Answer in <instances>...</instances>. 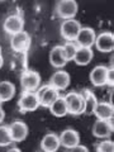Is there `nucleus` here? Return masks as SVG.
Wrapping results in <instances>:
<instances>
[{
	"instance_id": "obj_1",
	"label": "nucleus",
	"mask_w": 114,
	"mask_h": 152,
	"mask_svg": "<svg viewBox=\"0 0 114 152\" xmlns=\"http://www.w3.org/2000/svg\"><path fill=\"white\" fill-rule=\"evenodd\" d=\"M66 102V107H67V114H72V115H80L85 110V102L80 93L70 91L64 96Z\"/></svg>"
},
{
	"instance_id": "obj_2",
	"label": "nucleus",
	"mask_w": 114,
	"mask_h": 152,
	"mask_svg": "<svg viewBox=\"0 0 114 152\" xmlns=\"http://www.w3.org/2000/svg\"><path fill=\"white\" fill-rule=\"evenodd\" d=\"M20 86L23 91H37L41 86V76L37 71L27 70L20 75Z\"/></svg>"
},
{
	"instance_id": "obj_3",
	"label": "nucleus",
	"mask_w": 114,
	"mask_h": 152,
	"mask_svg": "<svg viewBox=\"0 0 114 152\" xmlns=\"http://www.w3.org/2000/svg\"><path fill=\"white\" fill-rule=\"evenodd\" d=\"M79 5L76 0H58L56 4V14L60 18L65 19H72L77 13Z\"/></svg>"
},
{
	"instance_id": "obj_4",
	"label": "nucleus",
	"mask_w": 114,
	"mask_h": 152,
	"mask_svg": "<svg viewBox=\"0 0 114 152\" xmlns=\"http://www.w3.org/2000/svg\"><path fill=\"white\" fill-rule=\"evenodd\" d=\"M36 93H37V96H38L39 105L46 107V108H48L51 104L60 96L58 90H56L53 86H51L50 84L43 85V86H39Z\"/></svg>"
},
{
	"instance_id": "obj_5",
	"label": "nucleus",
	"mask_w": 114,
	"mask_h": 152,
	"mask_svg": "<svg viewBox=\"0 0 114 152\" xmlns=\"http://www.w3.org/2000/svg\"><path fill=\"white\" fill-rule=\"evenodd\" d=\"M80 29H81V24H80V22L76 20L75 18L65 19V20L61 23V27H60L61 36H62V38L66 41H75Z\"/></svg>"
},
{
	"instance_id": "obj_6",
	"label": "nucleus",
	"mask_w": 114,
	"mask_h": 152,
	"mask_svg": "<svg viewBox=\"0 0 114 152\" xmlns=\"http://www.w3.org/2000/svg\"><path fill=\"white\" fill-rule=\"evenodd\" d=\"M39 107L38 96L36 91H23L18 100V108L22 113L24 112H34Z\"/></svg>"
},
{
	"instance_id": "obj_7",
	"label": "nucleus",
	"mask_w": 114,
	"mask_h": 152,
	"mask_svg": "<svg viewBox=\"0 0 114 152\" xmlns=\"http://www.w3.org/2000/svg\"><path fill=\"white\" fill-rule=\"evenodd\" d=\"M95 38H96V33L93 28L90 27H81L79 31V34L76 37V45L79 47H85V48H91L95 43Z\"/></svg>"
},
{
	"instance_id": "obj_8",
	"label": "nucleus",
	"mask_w": 114,
	"mask_h": 152,
	"mask_svg": "<svg viewBox=\"0 0 114 152\" xmlns=\"http://www.w3.org/2000/svg\"><path fill=\"white\" fill-rule=\"evenodd\" d=\"M60 138V145L64 146L65 148H74L75 146L80 145V134L76 129H72V128H67L65 129L61 134L58 136Z\"/></svg>"
},
{
	"instance_id": "obj_9",
	"label": "nucleus",
	"mask_w": 114,
	"mask_h": 152,
	"mask_svg": "<svg viewBox=\"0 0 114 152\" xmlns=\"http://www.w3.org/2000/svg\"><path fill=\"white\" fill-rule=\"evenodd\" d=\"M31 45V37L26 31H20L13 34L10 38V47L17 51V52H22L26 51Z\"/></svg>"
},
{
	"instance_id": "obj_10",
	"label": "nucleus",
	"mask_w": 114,
	"mask_h": 152,
	"mask_svg": "<svg viewBox=\"0 0 114 152\" xmlns=\"http://www.w3.org/2000/svg\"><path fill=\"white\" fill-rule=\"evenodd\" d=\"M23 28H24V20L19 14H12L4 20V31L12 36L23 31Z\"/></svg>"
},
{
	"instance_id": "obj_11",
	"label": "nucleus",
	"mask_w": 114,
	"mask_h": 152,
	"mask_svg": "<svg viewBox=\"0 0 114 152\" xmlns=\"http://www.w3.org/2000/svg\"><path fill=\"white\" fill-rule=\"evenodd\" d=\"M113 133V122L112 121H100L96 119V122L93 126V134L98 138L108 140Z\"/></svg>"
},
{
	"instance_id": "obj_12",
	"label": "nucleus",
	"mask_w": 114,
	"mask_h": 152,
	"mask_svg": "<svg viewBox=\"0 0 114 152\" xmlns=\"http://www.w3.org/2000/svg\"><path fill=\"white\" fill-rule=\"evenodd\" d=\"M95 46L100 52H112L114 48V36L112 32H102L95 38Z\"/></svg>"
},
{
	"instance_id": "obj_13",
	"label": "nucleus",
	"mask_w": 114,
	"mask_h": 152,
	"mask_svg": "<svg viewBox=\"0 0 114 152\" xmlns=\"http://www.w3.org/2000/svg\"><path fill=\"white\" fill-rule=\"evenodd\" d=\"M107 74H108V67L104 65H98L91 70L90 72V81L94 86L102 88L107 85Z\"/></svg>"
},
{
	"instance_id": "obj_14",
	"label": "nucleus",
	"mask_w": 114,
	"mask_h": 152,
	"mask_svg": "<svg viewBox=\"0 0 114 152\" xmlns=\"http://www.w3.org/2000/svg\"><path fill=\"white\" fill-rule=\"evenodd\" d=\"M9 127V131H10L13 142H22L27 138L28 136V126L24 122L22 121H15L13 122Z\"/></svg>"
},
{
	"instance_id": "obj_15",
	"label": "nucleus",
	"mask_w": 114,
	"mask_h": 152,
	"mask_svg": "<svg viewBox=\"0 0 114 152\" xmlns=\"http://www.w3.org/2000/svg\"><path fill=\"white\" fill-rule=\"evenodd\" d=\"M51 86H53L56 90H65L67 89V86L70 85V75L64 70H58L51 76L50 83Z\"/></svg>"
},
{
	"instance_id": "obj_16",
	"label": "nucleus",
	"mask_w": 114,
	"mask_h": 152,
	"mask_svg": "<svg viewBox=\"0 0 114 152\" xmlns=\"http://www.w3.org/2000/svg\"><path fill=\"white\" fill-rule=\"evenodd\" d=\"M113 104L108 102H98L94 109V114L100 121H112L113 119Z\"/></svg>"
},
{
	"instance_id": "obj_17",
	"label": "nucleus",
	"mask_w": 114,
	"mask_h": 152,
	"mask_svg": "<svg viewBox=\"0 0 114 152\" xmlns=\"http://www.w3.org/2000/svg\"><path fill=\"white\" fill-rule=\"evenodd\" d=\"M60 138L56 133L51 132L45 134L41 141V150L43 152H56L60 148Z\"/></svg>"
},
{
	"instance_id": "obj_18",
	"label": "nucleus",
	"mask_w": 114,
	"mask_h": 152,
	"mask_svg": "<svg viewBox=\"0 0 114 152\" xmlns=\"http://www.w3.org/2000/svg\"><path fill=\"white\" fill-rule=\"evenodd\" d=\"M50 62L56 69H62L67 64V60L65 57L62 46H55L50 52Z\"/></svg>"
},
{
	"instance_id": "obj_19",
	"label": "nucleus",
	"mask_w": 114,
	"mask_h": 152,
	"mask_svg": "<svg viewBox=\"0 0 114 152\" xmlns=\"http://www.w3.org/2000/svg\"><path fill=\"white\" fill-rule=\"evenodd\" d=\"M80 95L83 96L84 102H85V110H84V113L88 114V115L94 114V109H95V107H96V104H98V99H96V96H95V94L89 89H83L81 91H80Z\"/></svg>"
},
{
	"instance_id": "obj_20",
	"label": "nucleus",
	"mask_w": 114,
	"mask_h": 152,
	"mask_svg": "<svg viewBox=\"0 0 114 152\" xmlns=\"http://www.w3.org/2000/svg\"><path fill=\"white\" fill-rule=\"evenodd\" d=\"M93 57H94V52L91 48L79 47L72 61H75V64H77L79 66H85V65L90 64V61L93 60Z\"/></svg>"
},
{
	"instance_id": "obj_21",
	"label": "nucleus",
	"mask_w": 114,
	"mask_h": 152,
	"mask_svg": "<svg viewBox=\"0 0 114 152\" xmlns=\"http://www.w3.org/2000/svg\"><path fill=\"white\" fill-rule=\"evenodd\" d=\"M48 109L55 117H58V118L65 117L66 114H67V107H66V102H65L64 96L57 98L56 100L48 107Z\"/></svg>"
},
{
	"instance_id": "obj_22",
	"label": "nucleus",
	"mask_w": 114,
	"mask_h": 152,
	"mask_svg": "<svg viewBox=\"0 0 114 152\" xmlns=\"http://www.w3.org/2000/svg\"><path fill=\"white\" fill-rule=\"evenodd\" d=\"M15 95V85L10 81H0V100L8 102Z\"/></svg>"
},
{
	"instance_id": "obj_23",
	"label": "nucleus",
	"mask_w": 114,
	"mask_h": 152,
	"mask_svg": "<svg viewBox=\"0 0 114 152\" xmlns=\"http://www.w3.org/2000/svg\"><path fill=\"white\" fill-rule=\"evenodd\" d=\"M77 48H79V46L76 45L75 41H67V42H66V43L62 46V50H64L66 60H67V61L74 60L75 53H76V51H77Z\"/></svg>"
},
{
	"instance_id": "obj_24",
	"label": "nucleus",
	"mask_w": 114,
	"mask_h": 152,
	"mask_svg": "<svg viewBox=\"0 0 114 152\" xmlns=\"http://www.w3.org/2000/svg\"><path fill=\"white\" fill-rule=\"evenodd\" d=\"M13 143V138L8 126H0V147H7Z\"/></svg>"
},
{
	"instance_id": "obj_25",
	"label": "nucleus",
	"mask_w": 114,
	"mask_h": 152,
	"mask_svg": "<svg viewBox=\"0 0 114 152\" xmlns=\"http://www.w3.org/2000/svg\"><path fill=\"white\" fill-rule=\"evenodd\" d=\"M96 152H114V143L112 140H103L95 147Z\"/></svg>"
},
{
	"instance_id": "obj_26",
	"label": "nucleus",
	"mask_w": 114,
	"mask_h": 152,
	"mask_svg": "<svg viewBox=\"0 0 114 152\" xmlns=\"http://www.w3.org/2000/svg\"><path fill=\"white\" fill-rule=\"evenodd\" d=\"M113 74H114V69H113V65H110V67H108V74H107V84H109L110 86H113V83H114Z\"/></svg>"
},
{
	"instance_id": "obj_27",
	"label": "nucleus",
	"mask_w": 114,
	"mask_h": 152,
	"mask_svg": "<svg viewBox=\"0 0 114 152\" xmlns=\"http://www.w3.org/2000/svg\"><path fill=\"white\" fill-rule=\"evenodd\" d=\"M70 152H89V148L83 145H77V146H75L74 148H71Z\"/></svg>"
},
{
	"instance_id": "obj_28",
	"label": "nucleus",
	"mask_w": 114,
	"mask_h": 152,
	"mask_svg": "<svg viewBox=\"0 0 114 152\" xmlns=\"http://www.w3.org/2000/svg\"><path fill=\"white\" fill-rule=\"evenodd\" d=\"M4 118H5V113H4L3 108L0 107V124H1V122L4 121Z\"/></svg>"
},
{
	"instance_id": "obj_29",
	"label": "nucleus",
	"mask_w": 114,
	"mask_h": 152,
	"mask_svg": "<svg viewBox=\"0 0 114 152\" xmlns=\"http://www.w3.org/2000/svg\"><path fill=\"white\" fill-rule=\"evenodd\" d=\"M7 152H22L18 148V147H12V148H9Z\"/></svg>"
},
{
	"instance_id": "obj_30",
	"label": "nucleus",
	"mask_w": 114,
	"mask_h": 152,
	"mask_svg": "<svg viewBox=\"0 0 114 152\" xmlns=\"http://www.w3.org/2000/svg\"><path fill=\"white\" fill-rule=\"evenodd\" d=\"M3 64H4V61H3V56H0V69H1Z\"/></svg>"
},
{
	"instance_id": "obj_31",
	"label": "nucleus",
	"mask_w": 114,
	"mask_h": 152,
	"mask_svg": "<svg viewBox=\"0 0 114 152\" xmlns=\"http://www.w3.org/2000/svg\"><path fill=\"white\" fill-rule=\"evenodd\" d=\"M0 56H1V47H0Z\"/></svg>"
},
{
	"instance_id": "obj_32",
	"label": "nucleus",
	"mask_w": 114,
	"mask_h": 152,
	"mask_svg": "<svg viewBox=\"0 0 114 152\" xmlns=\"http://www.w3.org/2000/svg\"><path fill=\"white\" fill-rule=\"evenodd\" d=\"M1 103H3V102H1V100H0V105H1Z\"/></svg>"
}]
</instances>
